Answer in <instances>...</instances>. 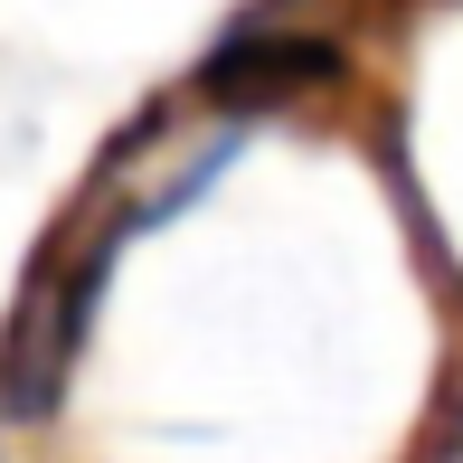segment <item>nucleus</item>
<instances>
[{"label":"nucleus","mask_w":463,"mask_h":463,"mask_svg":"<svg viewBox=\"0 0 463 463\" xmlns=\"http://www.w3.org/2000/svg\"><path fill=\"white\" fill-rule=\"evenodd\" d=\"M331 67L341 57L322 48V38H303V29H246V38H227L218 57H208V95L218 104H256V95H303V86H331Z\"/></svg>","instance_id":"nucleus-1"}]
</instances>
